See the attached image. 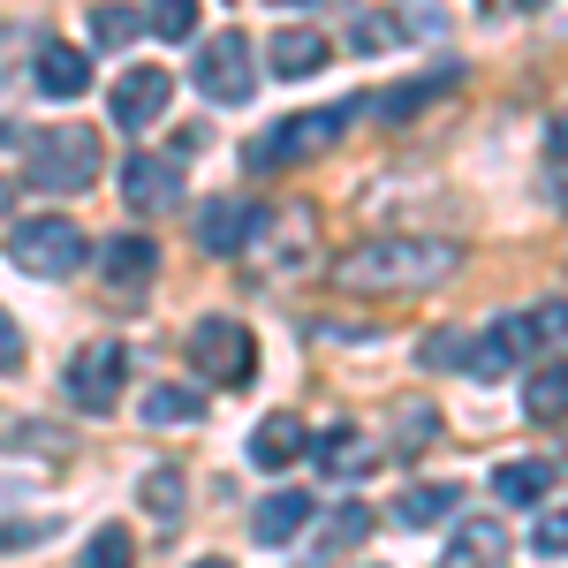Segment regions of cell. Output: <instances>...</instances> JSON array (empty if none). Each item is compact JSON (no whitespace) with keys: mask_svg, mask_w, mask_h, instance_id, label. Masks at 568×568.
<instances>
[{"mask_svg":"<svg viewBox=\"0 0 568 568\" xmlns=\"http://www.w3.org/2000/svg\"><path fill=\"white\" fill-rule=\"evenodd\" d=\"M463 273V243L447 235H372L349 258H334V288L342 296H417Z\"/></svg>","mask_w":568,"mask_h":568,"instance_id":"cell-1","label":"cell"},{"mask_svg":"<svg viewBox=\"0 0 568 568\" xmlns=\"http://www.w3.org/2000/svg\"><path fill=\"white\" fill-rule=\"evenodd\" d=\"M356 114H364V99H334V106H311V114H288V122H273L265 136H251V152H243V168L251 175H273V168H296V160H318V152H334L342 130H349Z\"/></svg>","mask_w":568,"mask_h":568,"instance_id":"cell-2","label":"cell"},{"mask_svg":"<svg viewBox=\"0 0 568 568\" xmlns=\"http://www.w3.org/2000/svg\"><path fill=\"white\" fill-rule=\"evenodd\" d=\"M99 182V130L91 122H53L31 136V190L45 197H84Z\"/></svg>","mask_w":568,"mask_h":568,"instance_id":"cell-3","label":"cell"},{"mask_svg":"<svg viewBox=\"0 0 568 568\" xmlns=\"http://www.w3.org/2000/svg\"><path fill=\"white\" fill-rule=\"evenodd\" d=\"M84 258H91L84 227L61 220V213H39V220H16V227H8V265L31 273V281H69Z\"/></svg>","mask_w":568,"mask_h":568,"instance_id":"cell-4","label":"cell"},{"mask_svg":"<svg viewBox=\"0 0 568 568\" xmlns=\"http://www.w3.org/2000/svg\"><path fill=\"white\" fill-rule=\"evenodd\" d=\"M190 84L205 91L213 106H243L251 91H258V61H251V39L227 23V31H213V39L197 45V61H190Z\"/></svg>","mask_w":568,"mask_h":568,"instance_id":"cell-5","label":"cell"},{"mask_svg":"<svg viewBox=\"0 0 568 568\" xmlns=\"http://www.w3.org/2000/svg\"><path fill=\"white\" fill-rule=\"evenodd\" d=\"M190 364H197L205 387H251V379H258V342H251V326H235V318H197Z\"/></svg>","mask_w":568,"mask_h":568,"instance_id":"cell-6","label":"cell"},{"mask_svg":"<svg viewBox=\"0 0 568 568\" xmlns=\"http://www.w3.org/2000/svg\"><path fill=\"white\" fill-rule=\"evenodd\" d=\"M122 379H130L122 342H91V349H77V364H69V402H77L84 417H106V409L122 402Z\"/></svg>","mask_w":568,"mask_h":568,"instance_id":"cell-7","label":"cell"},{"mask_svg":"<svg viewBox=\"0 0 568 568\" xmlns=\"http://www.w3.org/2000/svg\"><path fill=\"white\" fill-rule=\"evenodd\" d=\"M122 197H130V213H175L182 205V160L175 152H130L122 160Z\"/></svg>","mask_w":568,"mask_h":568,"instance_id":"cell-8","label":"cell"},{"mask_svg":"<svg viewBox=\"0 0 568 568\" xmlns=\"http://www.w3.org/2000/svg\"><path fill=\"white\" fill-rule=\"evenodd\" d=\"M168 99H175V77L168 69H130V77H114V99H106V114H114V130H152L160 114H168Z\"/></svg>","mask_w":568,"mask_h":568,"instance_id":"cell-9","label":"cell"},{"mask_svg":"<svg viewBox=\"0 0 568 568\" xmlns=\"http://www.w3.org/2000/svg\"><path fill=\"white\" fill-rule=\"evenodd\" d=\"M538 349V334H530V318H516V311H508V318H493V326H485L478 342H470V364H463V372H470V379H508V372H516V364H524V356Z\"/></svg>","mask_w":568,"mask_h":568,"instance_id":"cell-10","label":"cell"},{"mask_svg":"<svg viewBox=\"0 0 568 568\" xmlns=\"http://www.w3.org/2000/svg\"><path fill=\"white\" fill-rule=\"evenodd\" d=\"M152 273H160V243H152V235H114V243L99 251V281H106V296H122V304H136V296L152 288Z\"/></svg>","mask_w":568,"mask_h":568,"instance_id":"cell-11","label":"cell"},{"mask_svg":"<svg viewBox=\"0 0 568 568\" xmlns=\"http://www.w3.org/2000/svg\"><path fill=\"white\" fill-rule=\"evenodd\" d=\"M326 61H334V45H326V31H311V23H288V31H273V45H265V69H273L281 84L318 77Z\"/></svg>","mask_w":568,"mask_h":568,"instance_id":"cell-12","label":"cell"},{"mask_svg":"<svg viewBox=\"0 0 568 568\" xmlns=\"http://www.w3.org/2000/svg\"><path fill=\"white\" fill-rule=\"evenodd\" d=\"M31 84L45 91V99H61V106H69V99H84L91 91V53L84 45H39V69H31Z\"/></svg>","mask_w":568,"mask_h":568,"instance_id":"cell-13","label":"cell"},{"mask_svg":"<svg viewBox=\"0 0 568 568\" xmlns=\"http://www.w3.org/2000/svg\"><path fill=\"white\" fill-rule=\"evenodd\" d=\"M251 220H258V205H243V197H213V205L197 213V251L235 258V251L251 243Z\"/></svg>","mask_w":568,"mask_h":568,"instance_id":"cell-14","label":"cell"},{"mask_svg":"<svg viewBox=\"0 0 568 568\" xmlns=\"http://www.w3.org/2000/svg\"><path fill=\"white\" fill-rule=\"evenodd\" d=\"M296 530H311V493H296V485L265 493L258 516H251V538H258V546H288Z\"/></svg>","mask_w":568,"mask_h":568,"instance_id":"cell-15","label":"cell"},{"mask_svg":"<svg viewBox=\"0 0 568 568\" xmlns=\"http://www.w3.org/2000/svg\"><path fill=\"white\" fill-rule=\"evenodd\" d=\"M304 455H311V433L296 417H265L258 433H251V463H258V470H296Z\"/></svg>","mask_w":568,"mask_h":568,"instance_id":"cell-16","label":"cell"},{"mask_svg":"<svg viewBox=\"0 0 568 568\" xmlns=\"http://www.w3.org/2000/svg\"><path fill=\"white\" fill-rule=\"evenodd\" d=\"M311 455H318V470H326V478H364V470H372V439L356 433V425H334V433H318L311 439Z\"/></svg>","mask_w":568,"mask_h":568,"instance_id":"cell-17","label":"cell"},{"mask_svg":"<svg viewBox=\"0 0 568 568\" xmlns=\"http://www.w3.org/2000/svg\"><path fill=\"white\" fill-rule=\"evenodd\" d=\"M463 84V69H439V77H417V84H394L379 91V99H364V114H387V122H409V114H425L439 91H455Z\"/></svg>","mask_w":568,"mask_h":568,"instance_id":"cell-18","label":"cell"},{"mask_svg":"<svg viewBox=\"0 0 568 568\" xmlns=\"http://www.w3.org/2000/svg\"><path fill=\"white\" fill-rule=\"evenodd\" d=\"M554 478H561V470H554V463H500V470H493V493H500V500H508V508H538V500H554Z\"/></svg>","mask_w":568,"mask_h":568,"instance_id":"cell-19","label":"cell"},{"mask_svg":"<svg viewBox=\"0 0 568 568\" xmlns=\"http://www.w3.org/2000/svg\"><path fill=\"white\" fill-rule=\"evenodd\" d=\"M136 409H144V425H152V433H175V425H197V417H205V394H197V387H175V379H168V387L144 394Z\"/></svg>","mask_w":568,"mask_h":568,"instance_id":"cell-20","label":"cell"},{"mask_svg":"<svg viewBox=\"0 0 568 568\" xmlns=\"http://www.w3.org/2000/svg\"><path fill=\"white\" fill-rule=\"evenodd\" d=\"M455 508H463V485H409V493L394 500V524L425 530V524H447Z\"/></svg>","mask_w":568,"mask_h":568,"instance_id":"cell-21","label":"cell"},{"mask_svg":"<svg viewBox=\"0 0 568 568\" xmlns=\"http://www.w3.org/2000/svg\"><path fill=\"white\" fill-rule=\"evenodd\" d=\"M524 409H530V425H561V417H568V372H561V356H554V364H538V379L524 387Z\"/></svg>","mask_w":568,"mask_h":568,"instance_id":"cell-22","label":"cell"},{"mask_svg":"<svg viewBox=\"0 0 568 568\" xmlns=\"http://www.w3.org/2000/svg\"><path fill=\"white\" fill-rule=\"evenodd\" d=\"M91 39L106 45V53L136 45V39H144V8H130V0H106V8H91Z\"/></svg>","mask_w":568,"mask_h":568,"instance_id":"cell-23","label":"cell"},{"mask_svg":"<svg viewBox=\"0 0 568 568\" xmlns=\"http://www.w3.org/2000/svg\"><path fill=\"white\" fill-rule=\"evenodd\" d=\"M197 16H205V0H152L144 8V31H160L168 45H190L197 39Z\"/></svg>","mask_w":568,"mask_h":568,"instance_id":"cell-24","label":"cell"},{"mask_svg":"<svg viewBox=\"0 0 568 568\" xmlns=\"http://www.w3.org/2000/svg\"><path fill=\"white\" fill-rule=\"evenodd\" d=\"M77 568H136V538H130L122 524H106V530L84 546V561H77Z\"/></svg>","mask_w":568,"mask_h":568,"instance_id":"cell-25","label":"cell"},{"mask_svg":"<svg viewBox=\"0 0 568 568\" xmlns=\"http://www.w3.org/2000/svg\"><path fill=\"white\" fill-rule=\"evenodd\" d=\"M144 508H152L160 524H175V516H182V470H168V463L144 470Z\"/></svg>","mask_w":568,"mask_h":568,"instance_id":"cell-26","label":"cell"},{"mask_svg":"<svg viewBox=\"0 0 568 568\" xmlns=\"http://www.w3.org/2000/svg\"><path fill=\"white\" fill-rule=\"evenodd\" d=\"M530 554H538V561H561L568 554V516L554 508V500H546V516H538V530H530Z\"/></svg>","mask_w":568,"mask_h":568,"instance_id":"cell-27","label":"cell"},{"mask_svg":"<svg viewBox=\"0 0 568 568\" xmlns=\"http://www.w3.org/2000/svg\"><path fill=\"white\" fill-rule=\"evenodd\" d=\"M433 439H439V409H433V402L402 409V447H433Z\"/></svg>","mask_w":568,"mask_h":568,"instance_id":"cell-28","label":"cell"},{"mask_svg":"<svg viewBox=\"0 0 568 568\" xmlns=\"http://www.w3.org/2000/svg\"><path fill=\"white\" fill-rule=\"evenodd\" d=\"M8 447H31V455H69V433H31V417L8 425Z\"/></svg>","mask_w":568,"mask_h":568,"instance_id":"cell-29","label":"cell"},{"mask_svg":"<svg viewBox=\"0 0 568 568\" xmlns=\"http://www.w3.org/2000/svg\"><path fill=\"white\" fill-rule=\"evenodd\" d=\"M394 39H402V23H394V16H364V23H356V53H387Z\"/></svg>","mask_w":568,"mask_h":568,"instance_id":"cell-30","label":"cell"},{"mask_svg":"<svg viewBox=\"0 0 568 568\" xmlns=\"http://www.w3.org/2000/svg\"><path fill=\"white\" fill-rule=\"evenodd\" d=\"M0 372H23V326L0 311Z\"/></svg>","mask_w":568,"mask_h":568,"instance_id":"cell-31","label":"cell"},{"mask_svg":"<svg viewBox=\"0 0 568 568\" xmlns=\"http://www.w3.org/2000/svg\"><path fill=\"white\" fill-rule=\"evenodd\" d=\"M364 530H372V508H342L334 516V538H364Z\"/></svg>","mask_w":568,"mask_h":568,"instance_id":"cell-32","label":"cell"},{"mask_svg":"<svg viewBox=\"0 0 568 568\" xmlns=\"http://www.w3.org/2000/svg\"><path fill=\"white\" fill-rule=\"evenodd\" d=\"M425 356H433V364H447V372H455V356H463V342H455V334H433V342H425Z\"/></svg>","mask_w":568,"mask_h":568,"instance_id":"cell-33","label":"cell"},{"mask_svg":"<svg viewBox=\"0 0 568 568\" xmlns=\"http://www.w3.org/2000/svg\"><path fill=\"white\" fill-rule=\"evenodd\" d=\"M8 205H16V182H0V213H8Z\"/></svg>","mask_w":568,"mask_h":568,"instance_id":"cell-34","label":"cell"},{"mask_svg":"<svg viewBox=\"0 0 568 568\" xmlns=\"http://www.w3.org/2000/svg\"><path fill=\"white\" fill-rule=\"evenodd\" d=\"M516 8H546V0H516Z\"/></svg>","mask_w":568,"mask_h":568,"instance_id":"cell-35","label":"cell"},{"mask_svg":"<svg viewBox=\"0 0 568 568\" xmlns=\"http://www.w3.org/2000/svg\"><path fill=\"white\" fill-rule=\"evenodd\" d=\"M197 568H227V561H197Z\"/></svg>","mask_w":568,"mask_h":568,"instance_id":"cell-36","label":"cell"},{"mask_svg":"<svg viewBox=\"0 0 568 568\" xmlns=\"http://www.w3.org/2000/svg\"><path fill=\"white\" fill-rule=\"evenodd\" d=\"M273 8H296V0H273Z\"/></svg>","mask_w":568,"mask_h":568,"instance_id":"cell-37","label":"cell"}]
</instances>
